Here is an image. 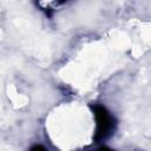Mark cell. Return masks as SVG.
Masks as SVG:
<instances>
[{
  "label": "cell",
  "instance_id": "obj_2",
  "mask_svg": "<svg viewBox=\"0 0 151 151\" xmlns=\"http://www.w3.org/2000/svg\"><path fill=\"white\" fill-rule=\"evenodd\" d=\"M31 151H47V150L44 149V147L40 146V145H35V146H33V147L31 149Z\"/></svg>",
  "mask_w": 151,
  "mask_h": 151
},
{
  "label": "cell",
  "instance_id": "obj_1",
  "mask_svg": "<svg viewBox=\"0 0 151 151\" xmlns=\"http://www.w3.org/2000/svg\"><path fill=\"white\" fill-rule=\"evenodd\" d=\"M96 120H97V132H96V139H103L106 138L107 134L111 132L113 127V118L107 112V110L103 106L96 105L93 107Z\"/></svg>",
  "mask_w": 151,
  "mask_h": 151
},
{
  "label": "cell",
  "instance_id": "obj_3",
  "mask_svg": "<svg viewBox=\"0 0 151 151\" xmlns=\"http://www.w3.org/2000/svg\"><path fill=\"white\" fill-rule=\"evenodd\" d=\"M98 151H111V150H109V149H106V147H103V149H99Z\"/></svg>",
  "mask_w": 151,
  "mask_h": 151
}]
</instances>
